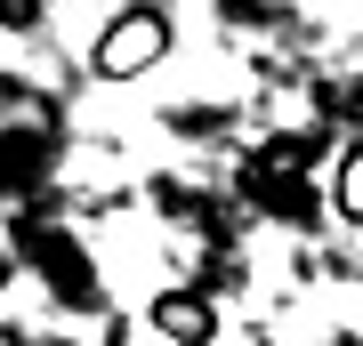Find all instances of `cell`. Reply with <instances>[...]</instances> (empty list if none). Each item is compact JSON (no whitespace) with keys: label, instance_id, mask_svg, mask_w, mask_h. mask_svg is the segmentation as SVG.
<instances>
[{"label":"cell","instance_id":"obj_1","mask_svg":"<svg viewBox=\"0 0 363 346\" xmlns=\"http://www.w3.org/2000/svg\"><path fill=\"white\" fill-rule=\"evenodd\" d=\"M162 57H169V16L154 8V0H138V8H121L113 25H105L89 73L97 81H138V73H154Z\"/></svg>","mask_w":363,"mask_h":346},{"label":"cell","instance_id":"obj_2","mask_svg":"<svg viewBox=\"0 0 363 346\" xmlns=\"http://www.w3.org/2000/svg\"><path fill=\"white\" fill-rule=\"evenodd\" d=\"M145 322H154L169 346H210L218 338V306H210L202 290H154L145 298Z\"/></svg>","mask_w":363,"mask_h":346},{"label":"cell","instance_id":"obj_3","mask_svg":"<svg viewBox=\"0 0 363 346\" xmlns=\"http://www.w3.org/2000/svg\"><path fill=\"white\" fill-rule=\"evenodd\" d=\"M33 258L49 266L57 298H73V306H97V274H89V258H81V250H65L57 233H33Z\"/></svg>","mask_w":363,"mask_h":346},{"label":"cell","instance_id":"obj_4","mask_svg":"<svg viewBox=\"0 0 363 346\" xmlns=\"http://www.w3.org/2000/svg\"><path fill=\"white\" fill-rule=\"evenodd\" d=\"M40 16V0H0V25H33Z\"/></svg>","mask_w":363,"mask_h":346}]
</instances>
